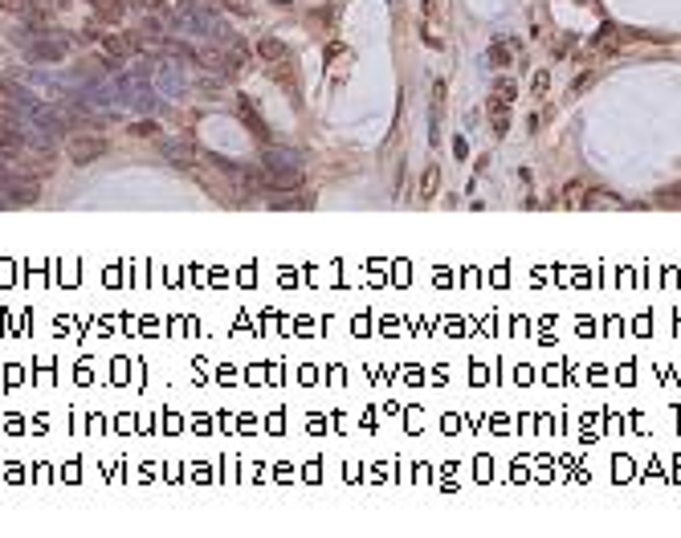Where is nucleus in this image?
Returning <instances> with one entry per match:
<instances>
[{
	"label": "nucleus",
	"mask_w": 681,
	"mask_h": 538,
	"mask_svg": "<svg viewBox=\"0 0 681 538\" xmlns=\"http://www.w3.org/2000/svg\"><path fill=\"white\" fill-rule=\"evenodd\" d=\"M98 155H106V139H94V134H78L70 143V159L74 163H94Z\"/></svg>",
	"instance_id": "obj_2"
},
{
	"label": "nucleus",
	"mask_w": 681,
	"mask_h": 538,
	"mask_svg": "<svg viewBox=\"0 0 681 538\" xmlns=\"http://www.w3.org/2000/svg\"><path fill=\"white\" fill-rule=\"evenodd\" d=\"M21 45L29 49L33 61H61L66 49H70V37L66 33H46V29H33V33H21Z\"/></svg>",
	"instance_id": "obj_1"
},
{
	"label": "nucleus",
	"mask_w": 681,
	"mask_h": 538,
	"mask_svg": "<svg viewBox=\"0 0 681 538\" xmlns=\"http://www.w3.org/2000/svg\"><path fill=\"white\" fill-rule=\"evenodd\" d=\"M164 155L172 163H192L196 159V143L192 139H176V143H164Z\"/></svg>",
	"instance_id": "obj_5"
},
{
	"label": "nucleus",
	"mask_w": 681,
	"mask_h": 538,
	"mask_svg": "<svg viewBox=\"0 0 681 538\" xmlns=\"http://www.w3.org/2000/svg\"><path fill=\"white\" fill-rule=\"evenodd\" d=\"M241 119H245V127L253 134H261V139H270V131H266V123L257 119V110H253V102L249 98H241Z\"/></svg>",
	"instance_id": "obj_6"
},
{
	"label": "nucleus",
	"mask_w": 681,
	"mask_h": 538,
	"mask_svg": "<svg viewBox=\"0 0 681 538\" xmlns=\"http://www.w3.org/2000/svg\"><path fill=\"white\" fill-rule=\"evenodd\" d=\"M29 143H25V134L17 131V127H8V123H0V155H17V151H25Z\"/></svg>",
	"instance_id": "obj_4"
},
{
	"label": "nucleus",
	"mask_w": 681,
	"mask_h": 538,
	"mask_svg": "<svg viewBox=\"0 0 681 538\" xmlns=\"http://www.w3.org/2000/svg\"><path fill=\"white\" fill-rule=\"evenodd\" d=\"M131 131H135V134H155V131H159V123H135Z\"/></svg>",
	"instance_id": "obj_9"
},
{
	"label": "nucleus",
	"mask_w": 681,
	"mask_h": 538,
	"mask_svg": "<svg viewBox=\"0 0 681 538\" xmlns=\"http://www.w3.org/2000/svg\"><path fill=\"white\" fill-rule=\"evenodd\" d=\"M257 53H261L266 61H282V57H286V45H282V41H273V37H270V41H261V45H257Z\"/></svg>",
	"instance_id": "obj_8"
},
{
	"label": "nucleus",
	"mask_w": 681,
	"mask_h": 538,
	"mask_svg": "<svg viewBox=\"0 0 681 538\" xmlns=\"http://www.w3.org/2000/svg\"><path fill=\"white\" fill-rule=\"evenodd\" d=\"M261 163H266V172H294V168H298V155L286 151V147H270V151L261 155Z\"/></svg>",
	"instance_id": "obj_3"
},
{
	"label": "nucleus",
	"mask_w": 681,
	"mask_h": 538,
	"mask_svg": "<svg viewBox=\"0 0 681 538\" xmlns=\"http://www.w3.org/2000/svg\"><path fill=\"white\" fill-rule=\"evenodd\" d=\"M0 8H4V12H12V17H21V21H25V17H29V12H33V8H37V0H0Z\"/></svg>",
	"instance_id": "obj_7"
}]
</instances>
